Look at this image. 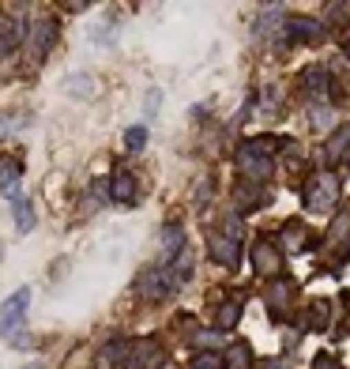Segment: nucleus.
I'll return each mask as SVG.
<instances>
[{
    "mask_svg": "<svg viewBox=\"0 0 350 369\" xmlns=\"http://www.w3.org/2000/svg\"><path fill=\"white\" fill-rule=\"evenodd\" d=\"M109 192H113V200H121V204H132V200H136V178H132V173H117Z\"/></svg>",
    "mask_w": 350,
    "mask_h": 369,
    "instance_id": "10",
    "label": "nucleus"
},
{
    "mask_svg": "<svg viewBox=\"0 0 350 369\" xmlns=\"http://www.w3.org/2000/svg\"><path fill=\"white\" fill-rule=\"evenodd\" d=\"M305 79H309V87H313V91H328V72H324V68H309L305 72Z\"/></svg>",
    "mask_w": 350,
    "mask_h": 369,
    "instance_id": "17",
    "label": "nucleus"
},
{
    "mask_svg": "<svg viewBox=\"0 0 350 369\" xmlns=\"http://www.w3.org/2000/svg\"><path fill=\"white\" fill-rule=\"evenodd\" d=\"M301 230H305V226H301V222H290V226H286V242H290L294 249L301 245Z\"/></svg>",
    "mask_w": 350,
    "mask_h": 369,
    "instance_id": "21",
    "label": "nucleus"
},
{
    "mask_svg": "<svg viewBox=\"0 0 350 369\" xmlns=\"http://www.w3.org/2000/svg\"><path fill=\"white\" fill-rule=\"evenodd\" d=\"M23 34H27V27H23L19 19H4V23H0V57H8L12 50H19Z\"/></svg>",
    "mask_w": 350,
    "mask_h": 369,
    "instance_id": "7",
    "label": "nucleus"
},
{
    "mask_svg": "<svg viewBox=\"0 0 350 369\" xmlns=\"http://www.w3.org/2000/svg\"><path fill=\"white\" fill-rule=\"evenodd\" d=\"M286 34L298 38V42H313V38L324 34L320 19H309V15H294V19H286Z\"/></svg>",
    "mask_w": 350,
    "mask_h": 369,
    "instance_id": "4",
    "label": "nucleus"
},
{
    "mask_svg": "<svg viewBox=\"0 0 350 369\" xmlns=\"http://www.w3.org/2000/svg\"><path fill=\"white\" fill-rule=\"evenodd\" d=\"M222 339H226L222 332H204L200 335V347H215V343H222Z\"/></svg>",
    "mask_w": 350,
    "mask_h": 369,
    "instance_id": "22",
    "label": "nucleus"
},
{
    "mask_svg": "<svg viewBox=\"0 0 350 369\" xmlns=\"http://www.w3.org/2000/svg\"><path fill=\"white\" fill-rule=\"evenodd\" d=\"M237 166L245 170V178H249V181H267V178H272V158L260 155L252 143H245V147L237 151Z\"/></svg>",
    "mask_w": 350,
    "mask_h": 369,
    "instance_id": "3",
    "label": "nucleus"
},
{
    "mask_svg": "<svg viewBox=\"0 0 350 369\" xmlns=\"http://www.w3.org/2000/svg\"><path fill=\"white\" fill-rule=\"evenodd\" d=\"M230 366H234V369H245V366H249V347H245V343H237V347H234Z\"/></svg>",
    "mask_w": 350,
    "mask_h": 369,
    "instance_id": "20",
    "label": "nucleus"
},
{
    "mask_svg": "<svg viewBox=\"0 0 350 369\" xmlns=\"http://www.w3.org/2000/svg\"><path fill=\"white\" fill-rule=\"evenodd\" d=\"M336 196H339L336 178H331V173H320V178H313V184L305 189V211H316V215L331 211V207H336Z\"/></svg>",
    "mask_w": 350,
    "mask_h": 369,
    "instance_id": "1",
    "label": "nucleus"
},
{
    "mask_svg": "<svg viewBox=\"0 0 350 369\" xmlns=\"http://www.w3.org/2000/svg\"><path fill=\"white\" fill-rule=\"evenodd\" d=\"M347 147H350V128H339V132L331 136V143L324 147V162L336 166L339 158H343V151H347Z\"/></svg>",
    "mask_w": 350,
    "mask_h": 369,
    "instance_id": "11",
    "label": "nucleus"
},
{
    "mask_svg": "<svg viewBox=\"0 0 350 369\" xmlns=\"http://www.w3.org/2000/svg\"><path fill=\"white\" fill-rule=\"evenodd\" d=\"M143 143H147V128H129V132H124V147L129 151H140Z\"/></svg>",
    "mask_w": 350,
    "mask_h": 369,
    "instance_id": "18",
    "label": "nucleus"
},
{
    "mask_svg": "<svg viewBox=\"0 0 350 369\" xmlns=\"http://www.w3.org/2000/svg\"><path fill=\"white\" fill-rule=\"evenodd\" d=\"M27 309H30V286H19V291H15L12 298L0 306V332L12 335L15 328L27 320Z\"/></svg>",
    "mask_w": 350,
    "mask_h": 369,
    "instance_id": "2",
    "label": "nucleus"
},
{
    "mask_svg": "<svg viewBox=\"0 0 350 369\" xmlns=\"http://www.w3.org/2000/svg\"><path fill=\"white\" fill-rule=\"evenodd\" d=\"M68 91H72V94H76V91H83L87 98H91V94H94L91 76H87V72H79V76H68Z\"/></svg>",
    "mask_w": 350,
    "mask_h": 369,
    "instance_id": "16",
    "label": "nucleus"
},
{
    "mask_svg": "<svg viewBox=\"0 0 350 369\" xmlns=\"http://www.w3.org/2000/svg\"><path fill=\"white\" fill-rule=\"evenodd\" d=\"M170 256H173V260L181 256V230L177 226H170L162 234V264H170Z\"/></svg>",
    "mask_w": 350,
    "mask_h": 369,
    "instance_id": "14",
    "label": "nucleus"
},
{
    "mask_svg": "<svg viewBox=\"0 0 350 369\" xmlns=\"http://www.w3.org/2000/svg\"><path fill=\"white\" fill-rule=\"evenodd\" d=\"M279 268H283L279 249H275L272 242H260L256 245V271L260 275H279Z\"/></svg>",
    "mask_w": 350,
    "mask_h": 369,
    "instance_id": "6",
    "label": "nucleus"
},
{
    "mask_svg": "<svg viewBox=\"0 0 350 369\" xmlns=\"http://www.w3.org/2000/svg\"><path fill=\"white\" fill-rule=\"evenodd\" d=\"M343 53H347V57H350V34H347V42H343Z\"/></svg>",
    "mask_w": 350,
    "mask_h": 369,
    "instance_id": "24",
    "label": "nucleus"
},
{
    "mask_svg": "<svg viewBox=\"0 0 350 369\" xmlns=\"http://www.w3.org/2000/svg\"><path fill=\"white\" fill-rule=\"evenodd\" d=\"M53 42V19H34V34H30V53H34V57H42L45 53V45Z\"/></svg>",
    "mask_w": 350,
    "mask_h": 369,
    "instance_id": "9",
    "label": "nucleus"
},
{
    "mask_svg": "<svg viewBox=\"0 0 350 369\" xmlns=\"http://www.w3.org/2000/svg\"><path fill=\"white\" fill-rule=\"evenodd\" d=\"M12 215H15L19 234H30V230H34V211H30V200L23 196V192H12Z\"/></svg>",
    "mask_w": 350,
    "mask_h": 369,
    "instance_id": "8",
    "label": "nucleus"
},
{
    "mask_svg": "<svg viewBox=\"0 0 350 369\" xmlns=\"http://www.w3.org/2000/svg\"><path fill=\"white\" fill-rule=\"evenodd\" d=\"M222 366H226V358L215 355V350H204V355L193 358V369H222Z\"/></svg>",
    "mask_w": 350,
    "mask_h": 369,
    "instance_id": "15",
    "label": "nucleus"
},
{
    "mask_svg": "<svg viewBox=\"0 0 350 369\" xmlns=\"http://www.w3.org/2000/svg\"><path fill=\"white\" fill-rule=\"evenodd\" d=\"M27 369H42V366H27Z\"/></svg>",
    "mask_w": 350,
    "mask_h": 369,
    "instance_id": "25",
    "label": "nucleus"
},
{
    "mask_svg": "<svg viewBox=\"0 0 350 369\" xmlns=\"http://www.w3.org/2000/svg\"><path fill=\"white\" fill-rule=\"evenodd\" d=\"M237 317H241V302H234V306H222V313H219V328L237 324Z\"/></svg>",
    "mask_w": 350,
    "mask_h": 369,
    "instance_id": "19",
    "label": "nucleus"
},
{
    "mask_svg": "<svg viewBox=\"0 0 350 369\" xmlns=\"http://www.w3.org/2000/svg\"><path fill=\"white\" fill-rule=\"evenodd\" d=\"M19 173H23L19 158H12V155L0 158V189H12V184L19 181Z\"/></svg>",
    "mask_w": 350,
    "mask_h": 369,
    "instance_id": "13",
    "label": "nucleus"
},
{
    "mask_svg": "<svg viewBox=\"0 0 350 369\" xmlns=\"http://www.w3.org/2000/svg\"><path fill=\"white\" fill-rule=\"evenodd\" d=\"M129 355V347H124L121 339L117 343H106L102 347V355H98V369H113V366H121V358Z\"/></svg>",
    "mask_w": 350,
    "mask_h": 369,
    "instance_id": "12",
    "label": "nucleus"
},
{
    "mask_svg": "<svg viewBox=\"0 0 350 369\" xmlns=\"http://www.w3.org/2000/svg\"><path fill=\"white\" fill-rule=\"evenodd\" d=\"M211 260L226 264V268H237V238L211 234Z\"/></svg>",
    "mask_w": 350,
    "mask_h": 369,
    "instance_id": "5",
    "label": "nucleus"
},
{
    "mask_svg": "<svg viewBox=\"0 0 350 369\" xmlns=\"http://www.w3.org/2000/svg\"><path fill=\"white\" fill-rule=\"evenodd\" d=\"M158 114V91H147V117Z\"/></svg>",
    "mask_w": 350,
    "mask_h": 369,
    "instance_id": "23",
    "label": "nucleus"
}]
</instances>
